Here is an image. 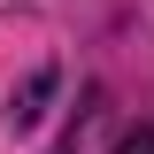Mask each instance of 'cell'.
Returning a JSON list of instances; mask_svg holds the SVG:
<instances>
[{
	"mask_svg": "<svg viewBox=\"0 0 154 154\" xmlns=\"http://www.w3.org/2000/svg\"><path fill=\"white\" fill-rule=\"evenodd\" d=\"M46 100H54V69H31V77H23V93L8 100V123H16V131H31L38 116H46Z\"/></svg>",
	"mask_w": 154,
	"mask_h": 154,
	"instance_id": "obj_1",
	"label": "cell"
},
{
	"mask_svg": "<svg viewBox=\"0 0 154 154\" xmlns=\"http://www.w3.org/2000/svg\"><path fill=\"white\" fill-rule=\"evenodd\" d=\"M116 154H154V131H146V123H139V131H123V139H116Z\"/></svg>",
	"mask_w": 154,
	"mask_h": 154,
	"instance_id": "obj_2",
	"label": "cell"
}]
</instances>
